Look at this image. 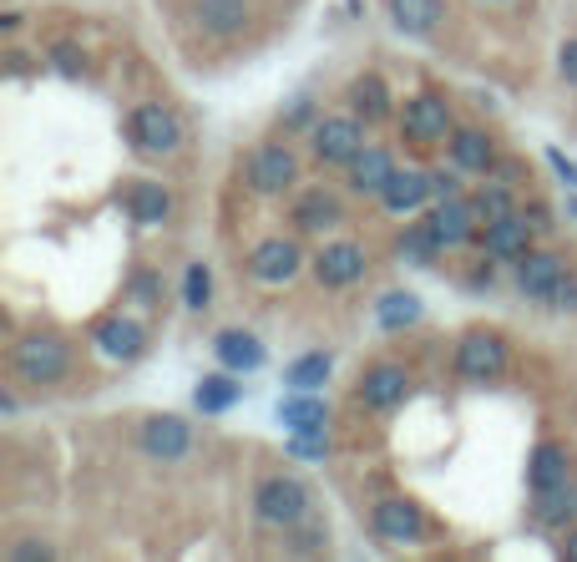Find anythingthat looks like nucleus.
Returning a JSON list of instances; mask_svg holds the SVG:
<instances>
[{"label":"nucleus","instance_id":"7ed1b4c3","mask_svg":"<svg viewBox=\"0 0 577 562\" xmlns=\"http://www.w3.org/2000/svg\"><path fill=\"white\" fill-rule=\"evenodd\" d=\"M254 512L269 527H299L304 512H309V492L299 487L294 476H269L259 487V497H254Z\"/></svg>","mask_w":577,"mask_h":562},{"label":"nucleus","instance_id":"20e7f679","mask_svg":"<svg viewBox=\"0 0 577 562\" xmlns=\"http://www.w3.org/2000/svg\"><path fill=\"white\" fill-rule=\"evenodd\" d=\"M507 370V340L497 330H471L461 335V350H456V375L461 380H491Z\"/></svg>","mask_w":577,"mask_h":562},{"label":"nucleus","instance_id":"f03ea898","mask_svg":"<svg viewBox=\"0 0 577 562\" xmlns=\"http://www.w3.org/2000/svg\"><path fill=\"white\" fill-rule=\"evenodd\" d=\"M11 365H16V375L31 380V385H56V380L66 375V365H71V350H66L56 335H26V340L16 345Z\"/></svg>","mask_w":577,"mask_h":562},{"label":"nucleus","instance_id":"cd10ccee","mask_svg":"<svg viewBox=\"0 0 577 562\" xmlns=\"http://www.w3.org/2000/svg\"><path fill=\"white\" fill-rule=\"evenodd\" d=\"M577 517V492L567 487H547V492H537V522H547V527H567Z\"/></svg>","mask_w":577,"mask_h":562},{"label":"nucleus","instance_id":"9b49d317","mask_svg":"<svg viewBox=\"0 0 577 562\" xmlns=\"http://www.w3.org/2000/svg\"><path fill=\"white\" fill-rule=\"evenodd\" d=\"M431 193H436L431 173H421V168H395L390 183H385V193H380V203H385L390 213H416Z\"/></svg>","mask_w":577,"mask_h":562},{"label":"nucleus","instance_id":"39448f33","mask_svg":"<svg viewBox=\"0 0 577 562\" xmlns=\"http://www.w3.org/2000/svg\"><path fill=\"white\" fill-rule=\"evenodd\" d=\"M421 532H426V517H421V507L410 502V497H385L375 507V537L380 542L410 547V542H421Z\"/></svg>","mask_w":577,"mask_h":562},{"label":"nucleus","instance_id":"4c0bfd02","mask_svg":"<svg viewBox=\"0 0 577 562\" xmlns=\"http://www.w3.org/2000/svg\"><path fill=\"white\" fill-rule=\"evenodd\" d=\"M557 71H562L567 82L577 87V41H567V46H562V56H557Z\"/></svg>","mask_w":577,"mask_h":562},{"label":"nucleus","instance_id":"f8f14e48","mask_svg":"<svg viewBox=\"0 0 577 562\" xmlns=\"http://www.w3.org/2000/svg\"><path fill=\"white\" fill-rule=\"evenodd\" d=\"M405 390H410L405 365H375V370L360 380V400H365L370 411H390V406H400Z\"/></svg>","mask_w":577,"mask_h":562},{"label":"nucleus","instance_id":"f704fd0d","mask_svg":"<svg viewBox=\"0 0 577 562\" xmlns=\"http://www.w3.org/2000/svg\"><path fill=\"white\" fill-rule=\"evenodd\" d=\"M471 203H476L481 213H491V218H502V213H512V193H507L502 183H486V188H481V193H476Z\"/></svg>","mask_w":577,"mask_h":562},{"label":"nucleus","instance_id":"ddd939ff","mask_svg":"<svg viewBox=\"0 0 577 562\" xmlns=\"http://www.w3.org/2000/svg\"><path fill=\"white\" fill-rule=\"evenodd\" d=\"M314 274L329 289H345V284H355L365 274V254L355 244H324V254L314 259Z\"/></svg>","mask_w":577,"mask_h":562},{"label":"nucleus","instance_id":"f3484780","mask_svg":"<svg viewBox=\"0 0 577 562\" xmlns=\"http://www.w3.org/2000/svg\"><path fill=\"white\" fill-rule=\"evenodd\" d=\"M97 350L107 360H137L142 355V325H137V319H122V314L102 319V325H97Z\"/></svg>","mask_w":577,"mask_h":562},{"label":"nucleus","instance_id":"bb28decb","mask_svg":"<svg viewBox=\"0 0 577 562\" xmlns=\"http://www.w3.org/2000/svg\"><path fill=\"white\" fill-rule=\"evenodd\" d=\"M294 223H299L304 233H324V228H335V223H340V203L329 198V193H309V198H299Z\"/></svg>","mask_w":577,"mask_h":562},{"label":"nucleus","instance_id":"6ab92c4d","mask_svg":"<svg viewBox=\"0 0 577 562\" xmlns=\"http://www.w3.org/2000/svg\"><path fill=\"white\" fill-rule=\"evenodd\" d=\"M471 208H476V203L441 198V208L426 218V223H431V233L441 238V249H456V244H466V238H471Z\"/></svg>","mask_w":577,"mask_h":562},{"label":"nucleus","instance_id":"4468645a","mask_svg":"<svg viewBox=\"0 0 577 562\" xmlns=\"http://www.w3.org/2000/svg\"><path fill=\"white\" fill-rule=\"evenodd\" d=\"M405 132L416 137V142H436V137H446V132H451V112H446V102L431 97V92H421L416 102L405 107Z\"/></svg>","mask_w":577,"mask_h":562},{"label":"nucleus","instance_id":"a878e982","mask_svg":"<svg viewBox=\"0 0 577 562\" xmlns=\"http://www.w3.org/2000/svg\"><path fill=\"white\" fill-rule=\"evenodd\" d=\"M375 319H380V330H405V325H416V319H421V299L405 294V289H390V294H380Z\"/></svg>","mask_w":577,"mask_h":562},{"label":"nucleus","instance_id":"ea45409f","mask_svg":"<svg viewBox=\"0 0 577 562\" xmlns=\"http://www.w3.org/2000/svg\"><path fill=\"white\" fill-rule=\"evenodd\" d=\"M51 56H56V66H61L66 76H81V66H76V56H71V46H56Z\"/></svg>","mask_w":577,"mask_h":562},{"label":"nucleus","instance_id":"a211bd4d","mask_svg":"<svg viewBox=\"0 0 577 562\" xmlns=\"http://www.w3.org/2000/svg\"><path fill=\"white\" fill-rule=\"evenodd\" d=\"M213 350H218L223 370H238V375L264 365V345H259V335H249V330H223V335L213 340Z\"/></svg>","mask_w":577,"mask_h":562},{"label":"nucleus","instance_id":"a19ab883","mask_svg":"<svg viewBox=\"0 0 577 562\" xmlns=\"http://www.w3.org/2000/svg\"><path fill=\"white\" fill-rule=\"evenodd\" d=\"M431 183H436V193H441V198H461V183H456L451 173H441V178H431Z\"/></svg>","mask_w":577,"mask_h":562},{"label":"nucleus","instance_id":"c85d7f7f","mask_svg":"<svg viewBox=\"0 0 577 562\" xmlns=\"http://www.w3.org/2000/svg\"><path fill=\"white\" fill-rule=\"evenodd\" d=\"M324 400H314V395H299V400H284L279 406V421L289 426V431H324Z\"/></svg>","mask_w":577,"mask_h":562},{"label":"nucleus","instance_id":"b1692460","mask_svg":"<svg viewBox=\"0 0 577 562\" xmlns=\"http://www.w3.org/2000/svg\"><path fill=\"white\" fill-rule=\"evenodd\" d=\"M198 16H203V26L213 36H238L243 26H249V6H243V0H203Z\"/></svg>","mask_w":577,"mask_h":562},{"label":"nucleus","instance_id":"423d86ee","mask_svg":"<svg viewBox=\"0 0 577 562\" xmlns=\"http://www.w3.org/2000/svg\"><path fill=\"white\" fill-rule=\"evenodd\" d=\"M365 147V132L355 117H324L314 127V152H319V163H355Z\"/></svg>","mask_w":577,"mask_h":562},{"label":"nucleus","instance_id":"58836bf2","mask_svg":"<svg viewBox=\"0 0 577 562\" xmlns=\"http://www.w3.org/2000/svg\"><path fill=\"white\" fill-rule=\"evenodd\" d=\"M132 289H137V304H152L157 299V274H137Z\"/></svg>","mask_w":577,"mask_h":562},{"label":"nucleus","instance_id":"aec40b11","mask_svg":"<svg viewBox=\"0 0 577 562\" xmlns=\"http://www.w3.org/2000/svg\"><path fill=\"white\" fill-rule=\"evenodd\" d=\"M446 16V0H390V21L405 31V36H426L436 31Z\"/></svg>","mask_w":577,"mask_h":562},{"label":"nucleus","instance_id":"37998d69","mask_svg":"<svg viewBox=\"0 0 577 562\" xmlns=\"http://www.w3.org/2000/svg\"><path fill=\"white\" fill-rule=\"evenodd\" d=\"M562 547H567V557L577 562V532H567V542H562Z\"/></svg>","mask_w":577,"mask_h":562},{"label":"nucleus","instance_id":"e433bc0d","mask_svg":"<svg viewBox=\"0 0 577 562\" xmlns=\"http://www.w3.org/2000/svg\"><path fill=\"white\" fill-rule=\"evenodd\" d=\"M547 163H552V168H557V178H562V183H567V188H572V193H577V168H572V163H567V157H562V152H557V147H547Z\"/></svg>","mask_w":577,"mask_h":562},{"label":"nucleus","instance_id":"473e14b6","mask_svg":"<svg viewBox=\"0 0 577 562\" xmlns=\"http://www.w3.org/2000/svg\"><path fill=\"white\" fill-rule=\"evenodd\" d=\"M208 299H213V274H208L203 264H193V269L183 274V304H188V309H208Z\"/></svg>","mask_w":577,"mask_h":562},{"label":"nucleus","instance_id":"9d476101","mask_svg":"<svg viewBox=\"0 0 577 562\" xmlns=\"http://www.w3.org/2000/svg\"><path fill=\"white\" fill-rule=\"evenodd\" d=\"M481 249H486L491 259H522V254L532 249V228H527V218H517V213L491 218L486 233H481Z\"/></svg>","mask_w":577,"mask_h":562},{"label":"nucleus","instance_id":"c756f323","mask_svg":"<svg viewBox=\"0 0 577 562\" xmlns=\"http://www.w3.org/2000/svg\"><path fill=\"white\" fill-rule=\"evenodd\" d=\"M350 102H355V117H365V122H380V117L390 112V97H385L380 76H360L355 92H350Z\"/></svg>","mask_w":577,"mask_h":562},{"label":"nucleus","instance_id":"6e6552de","mask_svg":"<svg viewBox=\"0 0 577 562\" xmlns=\"http://www.w3.org/2000/svg\"><path fill=\"white\" fill-rule=\"evenodd\" d=\"M299 264H304V254H299L294 238H269V244H259L254 259H249L259 284H289L299 274Z\"/></svg>","mask_w":577,"mask_h":562},{"label":"nucleus","instance_id":"f257e3e1","mask_svg":"<svg viewBox=\"0 0 577 562\" xmlns=\"http://www.w3.org/2000/svg\"><path fill=\"white\" fill-rule=\"evenodd\" d=\"M127 142H132L137 157H152L157 163V157H173L183 147V122L162 102H147V107H137L127 117Z\"/></svg>","mask_w":577,"mask_h":562},{"label":"nucleus","instance_id":"dca6fc26","mask_svg":"<svg viewBox=\"0 0 577 562\" xmlns=\"http://www.w3.org/2000/svg\"><path fill=\"white\" fill-rule=\"evenodd\" d=\"M390 173H395V157H390L385 147H360V157L350 163V183H355V193H365V198H380L385 183H390Z\"/></svg>","mask_w":577,"mask_h":562},{"label":"nucleus","instance_id":"393cba45","mask_svg":"<svg viewBox=\"0 0 577 562\" xmlns=\"http://www.w3.org/2000/svg\"><path fill=\"white\" fill-rule=\"evenodd\" d=\"M127 213L137 223H162V218L173 213V198H168V188H162V183H137L127 193Z\"/></svg>","mask_w":577,"mask_h":562},{"label":"nucleus","instance_id":"0eeeda50","mask_svg":"<svg viewBox=\"0 0 577 562\" xmlns=\"http://www.w3.org/2000/svg\"><path fill=\"white\" fill-rule=\"evenodd\" d=\"M294 178H299V163H294L289 147H259L249 157V188L254 193H284Z\"/></svg>","mask_w":577,"mask_h":562},{"label":"nucleus","instance_id":"2f4dec72","mask_svg":"<svg viewBox=\"0 0 577 562\" xmlns=\"http://www.w3.org/2000/svg\"><path fill=\"white\" fill-rule=\"evenodd\" d=\"M400 254H405L410 264H431V259H436V254H446V249H441V238L431 233V223H416V228H405Z\"/></svg>","mask_w":577,"mask_h":562},{"label":"nucleus","instance_id":"2eb2a0df","mask_svg":"<svg viewBox=\"0 0 577 562\" xmlns=\"http://www.w3.org/2000/svg\"><path fill=\"white\" fill-rule=\"evenodd\" d=\"M557 279H562V259H557V254H537V249H527V254L517 259V284H522V294H532V299H552Z\"/></svg>","mask_w":577,"mask_h":562},{"label":"nucleus","instance_id":"7c9ffc66","mask_svg":"<svg viewBox=\"0 0 577 562\" xmlns=\"http://www.w3.org/2000/svg\"><path fill=\"white\" fill-rule=\"evenodd\" d=\"M284 380H289L294 390H319V385L329 380V355H324V350H309V355H299V360L284 370Z\"/></svg>","mask_w":577,"mask_h":562},{"label":"nucleus","instance_id":"79ce46f5","mask_svg":"<svg viewBox=\"0 0 577 562\" xmlns=\"http://www.w3.org/2000/svg\"><path fill=\"white\" fill-rule=\"evenodd\" d=\"M11 557H51V547H36V542H26V547H16Z\"/></svg>","mask_w":577,"mask_h":562},{"label":"nucleus","instance_id":"412c9836","mask_svg":"<svg viewBox=\"0 0 577 562\" xmlns=\"http://www.w3.org/2000/svg\"><path fill=\"white\" fill-rule=\"evenodd\" d=\"M451 163H456L461 173H486L491 163H497V152H491V137H486L481 127H461V132L451 137Z\"/></svg>","mask_w":577,"mask_h":562},{"label":"nucleus","instance_id":"72a5a7b5","mask_svg":"<svg viewBox=\"0 0 577 562\" xmlns=\"http://www.w3.org/2000/svg\"><path fill=\"white\" fill-rule=\"evenodd\" d=\"M289 456H299V461H324V456H329V431H294V436H289Z\"/></svg>","mask_w":577,"mask_h":562},{"label":"nucleus","instance_id":"c9c22d12","mask_svg":"<svg viewBox=\"0 0 577 562\" xmlns=\"http://www.w3.org/2000/svg\"><path fill=\"white\" fill-rule=\"evenodd\" d=\"M552 304H557V309H572V304H577V274H562V279H557Z\"/></svg>","mask_w":577,"mask_h":562},{"label":"nucleus","instance_id":"4be33fe9","mask_svg":"<svg viewBox=\"0 0 577 562\" xmlns=\"http://www.w3.org/2000/svg\"><path fill=\"white\" fill-rule=\"evenodd\" d=\"M238 375V370H233ZM233 375H203V385H198V411L203 416H223V411H233L238 400H243V385L233 380Z\"/></svg>","mask_w":577,"mask_h":562},{"label":"nucleus","instance_id":"5701e85b","mask_svg":"<svg viewBox=\"0 0 577 562\" xmlns=\"http://www.w3.org/2000/svg\"><path fill=\"white\" fill-rule=\"evenodd\" d=\"M527 481H532V492H547V487H562L567 481V451L562 446H537L532 451V466H527Z\"/></svg>","mask_w":577,"mask_h":562},{"label":"nucleus","instance_id":"1a4fd4ad","mask_svg":"<svg viewBox=\"0 0 577 562\" xmlns=\"http://www.w3.org/2000/svg\"><path fill=\"white\" fill-rule=\"evenodd\" d=\"M188 446H193V431H188L178 416H152V421L142 426V451L157 456V461H183Z\"/></svg>","mask_w":577,"mask_h":562}]
</instances>
